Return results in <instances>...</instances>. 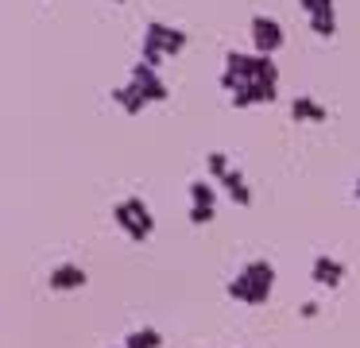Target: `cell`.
I'll list each match as a JSON object with an SVG mask.
<instances>
[{
  "mask_svg": "<svg viewBox=\"0 0 360 348\" xmlns=\"http://www.w3.org/2000/svg\"><path fill=\"white\" fill-rule=\"evenodd\" d=\"M271 290H275V267L267 259H248L225 286V294L240 306H264L271 298Z\"/></svg>",
  "mask_w": 360,
  "mask_h": 348,
  "instance_id": "1",
  "label": "cell"
},
{
  "mask_svg": "<svg viewBox=\"0 0 360 348\" xmlns=\"http://www.w3.org/2000/svg\"><path fill=\"white\" fill-rule=\"evenodd\" d=\"M248 82H271V85H279V66H275V58H267V54L229 51L225 54V70H221V89L236 93L240 85H248Z\"/></svg>",
  "mask_w": 360,
  "mask_h": 348,
  "instance_id": "2",
  "label": "cell"
},
{
  "mask_svg": "<svg viewBox=\"0 0 360 348\" xmlns=\"http://www.w3.org/2000/svg\"><path fill=\"white\" fill-rule=\"evenodd\" d=\"M186 46V31L182 27H171V23L163 20H151L148 27H143V43H140V62L151 70H159V62L163 58H174V54Z\"/></svg>",
  "mask_w": 360,
  "mask_h": 348,
  "instance_id": "3",
  "label": "cell"
},
{
  "mask_svg": "<svg viewBox=\"0 0 360 348\" xmlns=\"http://www.w3.org/2000/svg\"><path fill=\"white\" fill-rule=\"evenodd\" d=\"M112 221H117V228L124 232L128 240H136V244H143V240H148L151 232H155V217H151L148 201L136 198V193L112 205Z\"/></svg>",
  "mask_w": 360,
  "mask_h": 348,
  "instance_id": "4",
  "label": "cell"
},
{
  "mask_svg": "<svg viewBox=\"0 0 360 348\" xmlns=\"http://www.w3.org/2000/svg\"><path fill=\"white\" fill-rule=\"evenodd\" d=\"M248 35H252V46H256L252 54H267V58H271L275 51H283V43H287V35H283V23L271 20V15H252Z\"/></svg>",
  "mask_w": 360,
  "mask_h": 348,
  "instance_id": "5",
  "label": "cell"
},
{
  "mask_svg": "<svg viewBox=\"0 0 360 348\" xmlns=\"http://www.w3.org/2000/svg\"><path fill=\"white\" fill-rule=\"evenodd\" d=\"M128 82L140 89V97L148 101V105H155V101H167V97H171V89H167V82L159 77V70L143 66V62H136V66H132V77H128Z\"/></svg>",
  "mask_w": 360,
  "mask_h": 348,
  "instance_id": "6",
  "label": "cell"
},
{
  "mask_svg": "<svg viewBox=\"0 0 360 348\" xmlns=\"http://www.w3.org/2000/svg\"><path fill=\"white\" fill-rule=\"evenodd\" d=\"M275 97H279V89H275L271 82H248V85H240V89H236V93H229V101H233V108L271 105Z\"/></svg>",
  "mask_w": 360,
  "mask_h": 348,
  "instance_id": "7",
  "label": "cell"
},
{
  "mask_svg": "<svg viewBox=\"0 0 360 348\" xmlns=\"http://www.w3.org/2000/svg\"><path fill=\"white\" fill-rule=\"evenodd\" d=\"M310 278L318 286H329V290H333V286H341V278H345V263L321 252V255H314V263H310Z\"/></svg>",
  "mask_w": 360,
  "mask_h": 348,
  "instance_id": "8",
  "label": "cell"
},
{
  "mask_svg": "<svg viewBox=\"0 0 360 348\" xmlns=\"http://www.w3.org/2000/svg\"><path fill=\"white\" fill-rule=\"evenodd\" d=\"M86 278L89 275L78 267V263H58V267L47 275V286H51V290H82Z\"/></svg>",
  "mask_w": 360,
  "mask_h": 348,
  "instance_id": "9",
  "label": "cell"
},
{
  "mask_svg": "<svg viewBox=\"0 0 360 348\" xmlns=\"http://www.w3.org/2000/svg\"><path fill=\"white\" fill-rule=\"evenodd\" d=\"M290 116H295V120H302V124H326L329 120V108L321 105V101H314V97H295L290 101Z\"/></svg>",
  "mask_w": 360,
  "mask_h": 348,
  "instance_id": "10",
  "label": "cell"
},
{
  "mask_svg": "<svg viewBox=\"0 0 360 348\" xmlns=\"http://www.w3.org/2000/svg\"><path fill=\"white\" fill-rule=\"evenodd\" d=\"M217 182L225 186V193L236 201V205H252V190H248V182H244V174H240L236 167H229L225 174L217 178Z\"/></svg>",
  "mask_w": 360,
  "mask_h": 348,
  "instance_id": "11",
  "label": "cell"
},
{
  "mask_svg": "<svg viewBox=\"0 0 360 348\" xmlns=\"http://www.w3.org/2000/svg\"><path fill=\"white\" fill-rule=\"evenodd\" d=\"M112 101H117L120 108H124L128 116H136V112H143V108H148V101L140 97V89H136L132 82H124V85H117V89H112Z\"/></svg>",
  "mask_w": 360,
  "mask_h": 348,
  "instance_id": "12",
  "label": "cell"
},
{
  "mask_svg": "<svg viewBox=\"0 0 360 348\" xmlns=\"http://www.w3.org/2000/svg\"><path fill=\"white\" fill-rule=\"evenodd\" d=\"M310 31L321 39H333L337 35V12L333 8H318V12H310Z\"/></svg>",
  "mask_w": 360,
  "mask_h": 348,
  "instance_id": "13",
  "label": "cell"
},
{
  "mask_svg": "<svg viewBox=\"0 0 360 348\" xmlns=\"http://www.w3.org/2000/svg\"><path fill=\"white\" fill-rule=\"evenodd\" d=\"M159 344H163V333L159 329H132L120 348H159Z\"/></svg>",
  "mask_w": 360,
  "mask_h": 348,
  "instance_id": "14",
  "label": "cell"
},
{
  "mask_svg": "<svg viewBox=\"0 0 360 348\" xmlns=\"http://www.w3.org/2000/svg\"><path fill=\"white\" fill-rule=\"evenodd\" d=\"M186 193H190V205H213V186L205 178H194L186 186Z\"/></svg>",
  "mask_w": 360,
  "mask_h": 348,
  "instance_id": "15",
  "label": "cell"
},
{
  "mask_svg": "<svg viewBox=\"0 0 360 348\" xmlns=\"http://www.w3.org/2000/svg\"><path fill=\"white\" fill-rule=\"evenodd\" d=\"M229 167H233V162H229V155H225V151H213L210 159H205V170H210V178H221Z\"/></svg>",
  "mask_w": 360,
  "mask_h": 348,
  "instance_id": "16",
  "label": "cell"
},
{
  "mask_svg": "<svg viewBox=\"0 0 360 348\" xmlns=\"http://www.w3.org/2000/svg\"><path fill=\"white\" fill-rule=\"evenodd\" d=\"M217 209L213 205H190V224H210Z\"/></svg>",
  "mask_w": 360,
  "mask_h": 348,
  "instance_id": "17",
  "label": "cell"
},
{
  "mask_svg": "<svg viewBox=\"0 0 360 348\" xmlns=\"http://www.w3.org/2000/svg\"><path fill=\"white\" fill-rule=\"evenodd\" d=\"M298 4L306 8V15H310V12H318V8H333V0H298Z\"/></svg>",
  "mask_w": 360,
  "mask_h": 348,
  "instance_id": "18",
  "label": "cell"
},
{
  "mask_svg": "<svg viewBox=\"0 0 360 348\" xmlns=\"http://www.w3.org/2000/svg\"><path fill=\"white\" fill-rule=\"evenodd\" d=\"M298 314H302V317H318V302H302V306H298Z\"/></svg>",
  "mask_w": 360,
  "mask_h": 348,
  "instance_id": "19",
  "label": "cell"
},
{
  "mask_svg": "<svg viewBox=\"0 0 360 348\" xmlns=\"http://www.w3.org/2000/svg\"><path fill=\"white\" fill-rule=\"evenodd\" d=\"M352 193H356V201H360V178H356V186H352Z\"/></svg>",
  "mask_w": 360,
  "mask_h": 348,
  "instance_id": "20",
  "label": "cell"
},
{
  "mask_svg": "<svg viewBox=\"0 0 360 348\" xmlns=\"http://www.w3.org/2000/svg\"><path fill=\"white\" fill-rule=\"evenodd\" d=\"M112 4H124V0H112Z\"/></svg>",
  "mask_w": 360,
  "mask_h": 348,
  "instance_id": "21",
  "label": "cell"
}]
</instances>
